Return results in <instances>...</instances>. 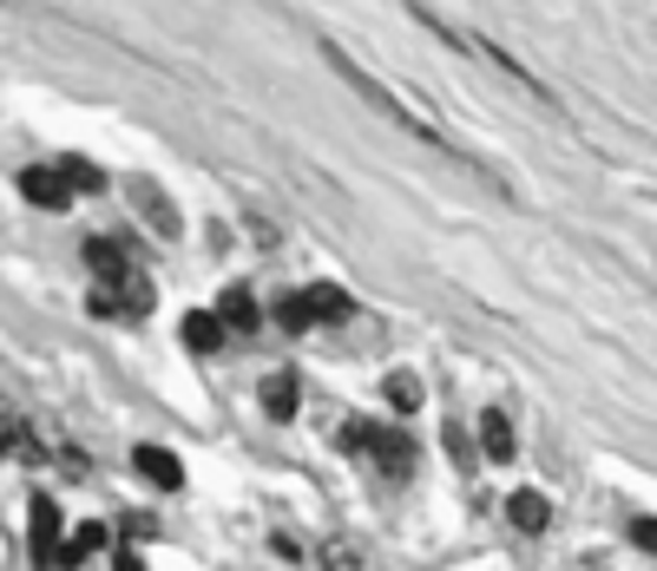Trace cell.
Returning a JSON list of instances; mask_svg holds the SVG:
<instances>
[{
	"mask_svg": "<svg viewBox=\"0 0 657 571\" xmlns=\"http://www.w3.org/2000/svg\"><path fill=\"white\" fill-rule=\"evenodd\" d=\"M132 204L158 223V237H178V230H185V223H178V204H171L165 191H151V184H132Z\"/></svg>",
	"mask_w": 657,
	"mask_h": 571,
	"instance_id": "12",
	"label": "cell"
},
{
	"mask_svg": "<svg viewBox=\"0 0 657 571\" xmlns=\"http://www.w3.org/2000/svg\"><path fill=\"white\" fill-rule=\"evenodd\" d=\"M507 519L519 525V532H546L553 525V505H546V493H532V487H519L507 500Z\"/></svg>",
	"mask_w": 657,
	"mask_h": 571,
	"instance_id": "10",
	"label": "cell"
},
{
	"mask_svg": "<svg viewBox=\"0 0 657 571\" xmlns=\"http://www.w3.org/2000/svg\"><path fill=\"white\" fill-rule=\"evenodd\" d=\"M27 539H33V559H40V565L60 559V500L33 493V505H27Z\"/></svg>",
	"mask_w": 657,
	"mask_h": 571,
	"instance_id": "5",
	"label": "cell"
},
{
	"mask_svg": "<svg viewBox=\"0 0 657 571\" xmlns=\"http://www.w3.org/2000/svg\"><path fill=\"white\" fill-rule=\"evenodd\" d=\"M480 453H487L494 467H507L512 453H519V440H512L507 408H487V414H480Z\"/></svg>",
	"mask_w": 657,
	"mask_h": 571,
	"instance_id": "8",
	"label": "cell"
},
{
	"mask_svg": "<svg viewBox=\"0 0 657 571\" xmlns=\"http://www.w3.org/2000/svg\"><path fill=\"white\" fill-rule=\"evenodd\" d=\"M151 302H158V289H151V277L132 263V270H119V277H99V289H92V315H119V322H139V315H151Z\"/></svg>",
	"mask_w": 657,
	"mask_h": 571,
	"instance_id": "3",
	"label": "cell"
},
{
	"mask_svg": "<svg viewBox=\"0 0 657 571\" xmlns=\"http://www.w3.org/2000/svg\"><path fill=\"white\" fill-rule=\"evenodd\" d=\"M631 545H645V552L657 559V519H651V512H638V519H631Z\"/></svg>",
	"mask_w": 657,
	"mask_h": 571,
	"instance_id": "19",
	"label": "cell"
},
{
	"mask_svg": "<svg viewBox=\"0 0 657 571\" xmlns=\"http://www.w3.org/2000/svg\"><path fill=\"white\" fill-rule=\"evenodd\" d=\"M218 322L230 329V335H257V329H263V309H257V295H250L243 283H230L223 302H218Z\"/></svg>",
	"mask_w": 657,
	"mask_h": 571,
	"instance_id": "6",
	"label": "cell"
},
{
	"mask_svg": "<svg viewBox=\"0 0 657 571\" xmlns=\"http://www.w3.org/2000/svg\"><path fill=\"white\" fill-rule=\"evenodd\" d=\"M257 394H263V414H270V421H296V408H302V381H296V368H277Z\"/></svg>",
	"mask_w": 657,
	"mask_h": 571,
	"instance_id": "7",
	"label": "cell"
},
{
	"mask_svg": "<svg viewBox=\"0 0 657 571\" xmlns=\"http://www.w3.org/2000/svg\"><path fill=\"white\" fill-rule=\"evenodd\" d=\"M277 329H290V335H309L316 329V302H309V289H296L277 302Z\"/></svg>",
	"mask_w": 657,
	"mask_h": 571,
	"instance_id": "17",
	"label": "cell"
},
{
	"mask_svg": "<svg viewBox=\"0 0 657 571\" xmlns=\"http://www.w3.org/2000/svg\"><path fill=\"white\" fill-rule=\"evenodd\" d=\"M178 335H185V349H198V355H211V349H223V335H230V329H223V322L211 315V309H191Z\"/></svg>",
	"mask_w": 657,
	"mask_h": 571,
	"instance_id": "11",
	"label": "cell"
},
{
	"mask_svg": "<svg viewBox=\"0 0 657 571\" xmlns=\"http://www.w3.org/2000/svg\"><path fill=\"white\" fill-rule=\"evenodd\" d=\"M381 394H388V408H395V414H415L428 388H421V374H415V368H395V374L381 381Z\"/></svg>",
	"mask_w": 657,
	"mask_h": 571,
	"instance_id": "13",
	"label": "cell"
},
{
	"mask_svg": "<svg viewBox=\"0 0 657 571\" xmlns=\"http://www.w3.org/2000/svg\"><path fill=\"white\" fill-rule=\"evenodd\" d=\"M20 198L33 211H67L73 204V184L60 178V164H33V171H20Z\"/></svg>",
	"mask_w": 657,
	"mask_h": 571,
	"instance_id": "4",
	"label": "cell"
},
{
	"mask_svg": "<svg viewBox=\"0 0 657 571\" xmlns=\"http://www.w3.org/2000/svg\"><path fill=\"white\" fill-rule=\"evenodd\" d=\"M132 467L146 473L151 487H165V493H178V487H185V467H178V453H165V447H139V453H132Z\"/></svg>",
	"mask_w": 657,
	"mask_h": 571,
	"instance_id": "9",
	"label": "cell"
},
{
	"mask_svg": "<svg viewBox=\"0 0 657 571\" xmlns=\"http://www.w3.org/2000/svg\"><path fill=\"white\" fill-rule=\"evenodd\" d=\"M342 447H349V453H368L388 480H408V473H415V440H408V433H395V428L349 421V428H342Z\"/></svg>",
	"mask_w": 657,
	"mask_h": 571,
	"instance_id": "2",
	"label": "cell"
},
{
	"mask_svg": "<svg viewBox=\"0 0 657 571\" xmlns=\"http://www.w3.org/2000/svg\"><path fill=\"white\" fill-rule=\"evenodd\" d=\"M60 178H67L73 191H106V171H92L86 158H60Z\"/></svg>",
	"mask_w": 657,
	"mask_h": 571,
	"instance_id": "18",
	"label": "cell"
},
{
	"mask_svg": "<svg viewBox=\"0 0 657 571\" xmlns=\"http://www.w3.org/2000/svg\"><path fill=\"white\" fill-rule=\"evenodd\" d=\"M86 263H92L99 277H119V270H132V250L112 243V237H86Z\"/></svg>",
	"mask_w": 657,
	"mask_h": 571,
	"instance_id": "15",
	"label": "cell"
},
{
	"mask_svg": "<svg viewBox=\"0 0 657 571\" xmlns=\"http://www.w3.org/2000/svg\"><path fill=\"white\" fill-rule=\"evenodd\" d=\"M322 60H329V67L342 72V79H349V92H356V99H368V106H375L381 119H395L401 132H415L421 144H435V151H447V158H460V151H454V139L440 132V126L428 119V112H415V106H408L401 92H388V86H381V79H375V72L362 67V60H349V53H342L336 40H322Z\"/></svg>",
	"mask_w": 657,
	"mask_h": 571,
	"instance_id": "1",
	"label": "cell"
},
{
	"mask_svg": "<svg viewBox=\"0 0 657 571\" xmlns=\"http://www.w3.org/2000/svg\"><path fill=\"white\" fill-rule=\"evenodd\" d=\"M119 571H146V559L139 552H119Z\"/></svg>",
	"mask_w": 657,
	"mask_h": 571,
	"instance_id": "20",
	"label": "cell"
},
{
	"mask_svg": "<svg viewBox=\"0 0 657 571\" xmlns=\"http://www.w3.org/2000/svg\"><path fill=\"white\" fill-rule=\"evenodd\" d=\"M309 302H316V322H349V315H356V295L336 289V283H316L309 289Z\"/></svg>",
	"mask_w": 657,
	"mask_h": 571,
	"instance_id": "16",
	"label": "cell"
},
{
	"mask_svg": "<svg viewBox=\"0 0 657 571\" xmlns=\"http://www.w3.org/2000/svg\"><path fill=\"white\" fill-rule=\"evenodd\" d=\"M106 545H112V532L92 519V525H79L73 539H60V559H67V565H86V559H92V552H106Z\"/></svg>",
	"mask_w": 657,
	"mask_h": 571,
	"instance_id": "14",
	"label": "cell"
}]
</instances>
